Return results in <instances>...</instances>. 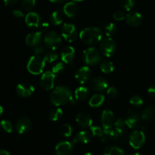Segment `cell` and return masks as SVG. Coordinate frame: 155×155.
<instances>
[{
  "label": "cell",
  "instance_id": "cell-7",
  "mask_svg": "<svg viewBox=\"0 0 155 155\" xmlns=\"http://www.w3.org/2000/svg\"><path fill=\"white\" fill-rule=\"evenodd\" d=\"M146 138L142 130H135L130 134L129 142L132 148L134 149H139L145 143Z\"/></svg>",
  "mask_w": 155,
  "mask_h": 155
},
{
  "label": "cell",
  "instance_id": "cell-30",
  "mask_svg": "<svg viewBox=\"0 0 155 155\" xmlns=\"http://www.w3.org/2000/svg\"><path fill=\"white\" fill-rule=\"evenodd\" d=\"M114 130L119 133L120 136L124 135V133H125L126 127H127L125 120H124L121 119V118H119V119L115 120L114 125Z\"/></svg>",
  "mask_w": 155,
  "mask_h": 155
},
{
  "label": "cell",
  "instance_id": "cell-11",
  "mask_svg": "<svg viewBox=\"0 0 155 155\" xmlns=\"http://www.w3.org/2000/svg\"><path fill=\"white\" fill-rule=\"evenodd\" d=\"M115 117L110 110H104L101 114V125L103 130H110L114 125Z\"/></svg>",
  "mask_w": 155,
  "mask_h": 155
},
{
  "label": "cell",
  "instance_id": "cell-36",
  "mask_svg": "<svg viewBox=\"0 0 155 155\" xmlns=\"http://www.w3.org/2000/svg\"><path fill=\"white\" fill-rule=\"evenodd\" d=\"M43 58L45 60V63H52V62L58 60V54L55 51H51L45 54Z\"/></svg>",
  "mask_w": 155,
  "mask_h": 155
},
{
  "label": "cell",
  "instance_id": "cell-14",
  "mask_svg": "<svg viewBox=\"0 0 155 155\" xmlns=\"http://www.w3.org/2000/svg\"><path fill=\"white\" fill-rule=\"evenodd\" d=\"M92 73L89 67L84 66L80 68L77 71L75 74V79L80 84H84L87 83L90 79Z\"/></svg>",
  "mask_w": 155,
  "mask_h": 155
},
{
  "label": "cell",
  "instance_id": "cell-17",
  "mask_svg": "<svg viewBox=\"0 0 155 155\" xmlns=\"http://www.w3.org/2000/svg\"><path fill=\"white\" fill-rule=\"evenodd\" d=\"M125 123L127 127H128L129 128H137L139 124H140V117L137 113H136L133 110H129L127 117L125 120Z\"/></svg>",
  "mask_w": 155,
  "mask_h": 155
},
{
  "label": "cell",
  "instance_id": "cell-48",
  "mask_svg": "<svg viewBox=\"0 0 155 155\" xmlns=\"http://www.w3.org/2000/svg\"><path fill=\"white\" fill-rule=\"evenodd\" d=\"M5 5L7 6H12L18 2V0H3Z\"/></svg>",
  "mask_w": 155,
  "mask_h": 155
},
{
  "label": "cell",
  "instance_id": "cell-32",
  "mask_svg": "<svg viewBox=\"0 0 155 155\" xmlns=\"http://www.w3.org/2000/svg\"><path fill=\"white\" fill-rule=\"evenodd\" d=\"M104 32L107 37H112L117 33V27L113 23H107L104 26Z\"/></svg>",
  "mask_w": 155,
  "mask_h": 155
},
{
  "label": "cell",
  "instance_id": "cell-41",
  "mask_svg": "<svg viewBox=\"0 0 155 155\" xmlns=\"http://www.w3.org/2000/svg\"><path fill=\"white\" fill-rule=\"evenodd\" d=\"M64 69V62H59V63L56 64L54 66L52 67L51 71L55 75H58V74H60L61 73H62Z\"/></svg>",
  "mask_w": 155,
  "mask_h": 155
},
{
  "label": "cell",
  "instance_id": "cell-10",
  "mask_svg": "<svg viewBox=\"0 0 155 155\" xmlns=\"http://www.w3.org/2000/svg\"><path fill=\"white\" fill-rule=\"evenodd\" d=\"M35 89L33 85L28 83H21L16 86V93L22 98H28L34 93Z\"/></svg>",
  "mask_w": 155,
  "mask_h": 155
},
{
  "label": "cell",
  "instance_id": "cell-44",
  "mask_svg": "<svg viewBox=\"0 0 155 155\" xmlns=\"http://www.w3.org/2000/svg\"><path fill=\"white\" fill-rule=\"evenodd\" d=\"M113 18L114 19L116 20V21H123L124 19L126 18V15L122 11H117L114 13L113 14Z\"/></svg>",
  "mask_w": 155,
  "mask_h": 155
},
{
  "label": "cell",
  "instance_id": "cell-31",
  "mask_svg": "<svg viewBox=\"0 0 155 155\" xmlns=\"http://www.w3.org/2000/svg\"><path fill=\"white\" fill-rule=\"evenodd\" d=\"M50 21L51 24L55 26L60 25L63 22V15L60 12H58V11L52 12L50 15Z\"/></svg>",
  "mask_w": 155,
  "mask_h": 155
},
{
  "label": "cell",
  "instance_id": "cell-39",
  "mask_svg": "<svg viewBox=\"0 0 155 155\" xmlns=\"http://www.w3.org/2000/svg\"><path fill=\"white\" fill-rule=\"evenodd\" d=\"M135 5V0H121V6L124 10L130 12Z\"/></svg>",
  "mask_w": 155,
  "mask_h": 155
},
{
  "label": "cell",
  "instance_id": "cell-47",
  "mask_svg": "<svg viewBox=\"0 0 155 155\" xmlns=\"http://www.w3.org/2000/svg\"><path fill=\"white\" fill-rule=\"evenodd\" d=\"M148 94L151 98L155 99V85L150 86L149 89H148Z\"/></svg>",
  "mask_w": 155,
  "mask_h": 155
},
{
  "label": "cell",
  "instance_id": "cell-46",
  "mask_svg": "<svg viewBox=\"0 0 155 155\" xmlns=\"http://www.w3.org/2000/svg\"><path fill=\"white\" fill-rule=\"evenodd\" d=\"M48 28H49V24L47 22H44L39 26V31L41 33H44V32L48 31Z\"/></svg>",
  "mask_w": 155,
  "mask_h": 155
},
{
  "label": "cell",
  "instance_id": "cell-26",
  "mask_svg": "<svg viewBox=\"0 0 155 155\" xmlns=\"http://www.w3.org/2000/svg\"><path fill=\"white\" fill-rule=\"evenodd\" d=\"M105 98L101 94H95L90 98L89 104L92 107H99L104 103Z\"/></svg>",
  "mask_w": 155,
  "mask_h": 155
},
{
  "label": "cell",
  "instance_id": "cell-16",
  "mask_svg": "<svg viewBox=\"0 0 155 155\" xmlns=\"http://www.w3.org/2000/svg\"><path fill=\"white\" fill-rule=\"evenodd\" d=\"M126 21L127 24L131 27H137L142 24V16L140 13L137 12H129L126 15Z\"/></svg>",
  "mask_w": 155,
  "mask_h": 155
},
{
  "label": "cell",
  "instance_id": "cell-22",
  "mask_svg": "<svg viewBox=\"0 0 155 155\" xmlns=\"http://www.w3.org/2000/svg\"><path fill=\"white\" fill-rule=\"evenodd\" d=\"M79 8L75 2H69L64 6V13L68 18H74L78 13Z\"/></svg>",
  "mask_w": 155,
  "mask_h": 155
},
{
  "label": "cell",
  "instance_id": "cell-24",
  "mask_svg": "<svg viewBox=\"0 0 155 155\" xmlns=\"http://www.w3.org/2000/svg\"><path fill=\"white\" fill-rule=\"evenodd\" d=\"M141 118L143 120L151 122L155 120V107L154 106H148L145 107L142 112L141 114Z\"/></svg>",
  "mask_w": 155,
  "mask_h": 155
},
{
  "label": "cell",
  "instance_id": "cell-8",
  "mask_svg": "<svg viewBox=\"0 0 155 155\" xmlns=\"http://www.w3.org/2000/svg\"><path fill=\"white\" fill-rule=\"evenodd\" d=\"M56 75L52 71H45L40 78V86L44 90L49 91L54 88Z\"/></svg>",
  "mask_w": 155,
  "mask_h": 155
},
{
  "label": "cell",
  "instance_id": "cell-13",
  "mask_svg": "<svg viewBox=\"0 0 155 155\" xmlns=\"http://www.w3.org/2000/svg\"><path fill=\"white\" fill-rule=\"evenodd\" d=\"M32 122L30 118L22 117L19 118L15 124V130L19 134H24L31 129Z\"/></svg>",
  "mask_w": 155,
  "mask_h": 155
},
{
  "label": "cell",
  "instance_id": "cell-42",
  "mask_svg": "<svg viewBox=\"0 0 155 155\" xmlns=\"http://www.w3.org/2000/svg\"><path fill=\"white\" fill-rule=\"evenodd\" d=\"M107 95L110 99H115L118 95V90L115 87H109L107 90Z\"/></svg>",
  "mask_w": 155,
  "mask_h": 155
},
{
  "label": "cell",
  "instance_id": "cell-1",
  "mask_svg": "<svg viewBox=\"0 0 155 155\" xmlns=\"http://www.w3.org/2000/svg\"><path fill=\"white\" fill-rule=\"evenodd\" d=\"M50 101L54 105L62 106L74 101V98L71 90L66 86H58L50 95Z\"/></svg>",
  "mask_w": 155,
  "mask_h": 155
},
{
  "label": "cell",
  "instance_id": "cell-9",
  "mask_svg": "<svg viewBox=\"0 0 155 155\" xmlns=\"http://www.w3.org/2000/svg\"><path fill=\"white\" fill-rule=\"evenodd\" d=\"M61 36L68 42H74L77 38V28L74 24L65 23L61 28Z\"/></svg>",
  "mask_w": 155,
  "mask_h": 155
},
{
  "label": "cell",
  "instance_id": "cell-49",
  "mask_svg": "<svg viewBox=\"0 0 155 155\" xmlns=\"http://www.w3.org/2000/svg\"><path fill=\"white\" fill-rule=\"evenodd\" d=\"M0 155H10L8 151L4 149H0Z\"/></svg>",
  "mask_w": 155,
  "mask_h": 155
},
{
  "label": "cell",
  "instance_id": "cell-19",
  "mask_svg": "<svg viewBox=\"0 0 155 155\" xmlns=\"http://www.w3.org/2000/svg\"><path fill=\"white\" fill-rule=\"evenodd\" d=\"M55 152L57 155H71L73 152V145L68 141H63L55 147Z\"/></svg>",
  "mask_w": 155,
  "mask_h": 155
},
{
  "label": "cell",
  "instance_id": "cell-52",
  "mask_svg": "<svg viewBox=\"0 0 155 155\" xmlns=\"http://www.w3.org/2000/svg\"><path fill=\"white\" fill-rule=\"evenodd\" d=\"M84 155H92V153H90V152H86Z\"/></svg>",
  "mask_w": 155,
  "mask_h": 155
},
{
  "label": "cell",
  "instance_id": "cell-45",
  "mask_svg": "<svg viewBox=\"0 0 155 155\" xmlns=\"http://www.w3.org/2000/svg\"><path fill=\"white\" fill-rule=\"evenodd\" d=\"M12 15L17 18H22L24 17V15L22 12V11L19 10V9H15V10H14L12 12Z\"/></svg>",
  "mask_w": 155,
  "mask_h": 155
},
{
  "label": "cell",
  "instance_id": "cell-50",
  "mask_svg": "<svg viewBox=\"0 0 155 155\" xmlns=\"http://www.w3.org/2000/svg\"><path fill=\"white\" fill-rule=\"evenodd\" d=\"M51 2H60L63 1V0H49Z\"/></svg>",
  "mask_w": 155,
  "mask_h": 155
},
{
  "label": "cell",
  "instance_id": "cell-6",
  "mask_svg": "<svg viewBox=\"0 0 155 155\" xmlns=\"http://www.w3.org/2000/svg\"><path fill=\"white\" fill-rule=\"evenodd\" d=\"M100 51L103 55L110 58L116 51V43L111 37L104 38L100 42Z\"/></svg>",
  "mask_w": 155,
  "mask_h": 155
},
{
  "label": "cell",
  "instance_id": "cell-15",
  "mask_svg": "<svg viewBox=\"0 0 155 155\" xmlns=\"http://www.w3.org/2000/svg\"><path fill=\"white\" fill-rule=\"evenodd\" d=\"M76 122L81 128H90L92 126V120L90 115L86 112H80L76 116Z\"/></svg>",
  "mask_w": 155,
  "mask_h": 155
},
{
  "label": "cell",
  "instance_id": "cell-27",
  "mask_svg": "<svg viewBox=\"0 0 155 155\" xmlns=\"http://www.w3.org/2000/svg\"><path fill=\"white\" fill-rule=\"evenodd\" d=\"M89 96V90L85 86H80L75 91V98L78 101H84Z\"/></svg>",
  "mask_w": 155,
  "mask_h": 155
},
{
  "label": "cell",
  "instance_id": "cell-40",
  "mask_svg": "<svg viewBox=\"0 0 155 155\" xmlns=\"http://www.w3.org/2000/svg\"><path fill=\"white\" fill-rule=\"evenodd\" d=\"M91 133L93 136H97V137L101 138L104 134V130L101 127H98V126H92L90 127Z\"/></svg>",
  "mask_w": 155,
  "mask_h": 155
},
{
  "label": "cell",
  "instance_id": "cell-23",
  "mask_svg": "<svg viewBox=\"0 0 155 155\" xmlns=\"http://www.w3.org/2000/svg\"><path fill=\"white\" fill-rule=\"evenodd\" d=\"M92 136V133H90L89 132L86 131V130H82L76 135L75 138L73 139L72 143L80 142L82 144H87L91 141Z\"/></svg>",
  "mask_w": 155,
  "mask_h": 155
},
{
  "label": "cell",
  "instance_id": "cell-34",
  "mask_svg": "<svg viewBox=\"0 0 155 155\" xmlns=\"http://www.w3.org/2000/svg\"><path fill=\"white\" fill-rule=\"evenodd\" d=\"M73 133V129L71 126L68 124H64L61 127L60 134L64 137H71Z\"/></svg>",
  "mask_w": 155,
  "mask_h": 155
},
{
  "label": "cell",
  "instance_id": "cell-18",
  "mask_svg": "<svg viewBox=\"0 0 155 155\" xmlns=\"http://www.w3.org/2000/svg\"><path fill=\"white\" fill-rule=\"evenodd\" d=\"M75 58V49L71 45L64 47L61 51V58L64 64H71Z\"/></svg>",
  "mask_w": 155,
  "mask_h": 155
},
{
  "label": "cell",
  "instance_id": "cell-51",
  "mask_svg": "<svg viewBox=\"0 0 155 155\" xmlns=\"http://www.w3.org/2000/svg\"><path fill=\"white\" fill-rule=\"evenodd\" d=\"M2 113H3V107L0 105V116L2 114Z\"/></svg>",
  "mask_w": 155,
  "mask_h": 155
},
{
  "label": "cell",
  "instance_id": "cell-38",
  "mask_svg": "<svg viewBox=\"0 0 155 155\" xmlns=\"http://www.w3.org/2000/svg\"><path fill=\"white\" fill-rule=\"evenodd\" d=\"M36 5V0H22V7L27 12H30Z\"/></svg>",
  "mask_w": 155,
  "mask_h": 155
},
{
  "label": "cell",
  "instance_id": "cell-4",
  "mask_svg": "<svg viewBox=\"0 0 155 155\" xmlns=\"http://www.w3.org/2000/svg\"><path fill=\"white\" fill-rule=\"evenodd\" d=\"M101 57L99 51L96 48L89 47L83 52V60L86 64L94 66L101 61Z\"/></svg>",
  "mask_w": 155,
  "mask_h": 155
},
{
  "label": "cell",
  "instance_id": "cell-12",
  "mask_svg": "<svg viewBox=\"0 0 155 155\" xmlns=\"http://www.w3.org/2000/svg\"><path fill=\"white\" fill-rule=\"evenodd\" d=\"M108 83L107 80L101 77H94L90 81V88L95 92H101L107 89Z\"/></svg>",
  "mask_w": 155,
  "mask_h": 155
},
{
  "label": "cell",
  "instance_id": "cell-25",
  "mask_svg": "<svg viewBox=\"0 0 155 155\" xmlns=\"http://www.w3.org/2000/svg\"><path fill=\"white\" fill-rule=\"evenodd\" d=\"M119 136V133L115 130L113 129L104 130V134L101 137V141L102 142H106L107 141H115L118 139Z\"/></svg>",
  "mask_w": 155,
  "mask_h": 155
},
{
  "label": "cell",
  "instance_id": "cell-21",
  "mask_svg": "<svg viewBox=\"0 0 155 155\" xmlns=\"http://www.w3.org/2000/svg\"><path fill=\"white\" fill-rule=\"evenodd\" d=\"M42 39V33L40 31L33 32V33H29L27 36V37H26V44L31 47L37 46L41 43Z\"/></svg>",
  "mask_w": 155,
  "mask_h": 155
},
{
  "label": "cell",
  "instance_id": "cell-54",
  "mask_svg": "<svg viewBox=\"0 0 155 155\" xmlns=\"http://www.w3.org/2000/svg\"><path fill=\"white\" fill-rule=\"evenodd\" d=\"M133 155H142L141 154H139V153H136V154H133Z\"/></svg>",
  "mask_w": 155,
  "mask_h": 155
},
{
  "label": "cell",
  "instance_id": "cell-37",
  "mask_svg": "<svg viewBox=\"0 0 155 155\" xmlns=\"http://www.w3.org/2000/svg\"><path fill=\"white\" fill-rule=\"evenodd\" d=\"M130 103L131 105L133 106V107H139L143 105L144 101L143 98H142L140 95H134V96H133L130 98Z\"/></svg>",
  "mask_w": 155,
  "mask_h": 155
},
{
  "label": "cell",
  "instance_id": "cell-43",
  "mask_svg": "<svg viewBox=\"0 0 155 155\" xmlns=\"http://www.w3.org/2000/svg\"><path fill=\"white\" fill-rule=\"evenodd\" d=\"M33 51L34 53V55L41 56L45 53V48L43 45H37V46L33 47Z\"/></svg>",
  "mask_w": 155,
  "mask_h": 155
},
{
  "label": "cell",
  "instance_id": "cell-3",
  "mask_svg": "<svg viewBox=\"0 0 155 155\" xmlns=\"http://www.w3.org/2000/svg\"><path fill=\"white\" fill-rule=\"evenodd\" d=\"M45 61L41 56L33 55L30 57L27 64V71L33 75H39L43 72Z\"/></svg>",
  "mask_w": 155,
  "mask_h": 155
},
{
  "label": "cell",
  "instance_id": "cell-33",
  "mask_svg": "<svg viewBox=\"0 0 155 155\" xmlns=\"http://www.w3.org/2000/svg\"><path fill=\"white\" fill-rule=\"evenodd\" d=\"M62 116H63V110L60 107H55L52 109L49 113V119L54 122L59 120Z\"/></svg>",
  "mask_w": 155,
  "mask_h": 155
},
{
  "label": "cell",
  "instance_id": "cell-53",
  "mask_svg": "<svg viewBox=\"0 0 155 155\" xmlns=\"http://www.w3.org/2000/svg\"><path fill=\"white\" fill-rule=\"evenodd\" d=\"M74 2H82L83 1V0H73Z\"/></svg>",
  "mask_w": 155,
  "mask_h": 155
},
{
  "label": "cell",
  "instance_id": "cell-5",
  "mask_svg": "<svg viewBox=\"0 0 155 155\" xmlns=\"http://www.w3.org/2000/svg\"><path fill=\"white\" fill-rule=\"evenodd\" d=\"M44 43L48 48L54 51L61 43V37L55 31H48L44 36Z\"/></svg>",
  "mask_w": 155,
  "mask_h": 155
},
{
  "label": "cell",
  "instance_id": "cell-35",
  "mask_svg": "<svg viewBox=\"0 0 155 155\" xmlns=\"http://www.w3.org/2000/svg\"><path fill=\"white\" fill-rule=\"evenodd\" d=\"M0 129L2 131L5 132V133H11L13 131V126H12V124L10 121L3 120L0 122Z\"/></svg>",
  "mask_w": 155,
  "mask_h": 155
},
{
  "label": "cell",
  "instance_id": "cell-29",
  "mask_svg": "<svg viewBox=\"0 0 155 155\" xmlns=\"http://www.w3.org/2000/svg\"><path fill=\"white\" fill-rule=\"evenodd\" d=\"M103 155H125V152L119 147L110 145L105 148Z\"/></svg>",
  "mask_w": 155,
  "mask_h": 155
},
{
  "label": "cell",
  "instance_id": "cell-20",
  "mask_svg": "<svg viewBox=\"0 0 155 155\" xmlns=\"http://www.w3.org/2000/svg\"><path fill=\"white\" fill-rule=\"evenodd\" d=\"M25 23L27 27L30 28L39 27V23H40V17L36 12H29L25 17Z\"/></svg>",
  "mask_w": 155,
  "mask_h": 155
},
{
  "label": "cell",
  "instance_id": "cell-2",
  "mask_svg": "<svg viewBox=\"0 0 155 155\" xmlns=\"http://www.w3.org/2000/svg\"><path fill=\"white\" fill-rule=\"evenodd\" d=\"M80 38L86 45H94L100 43L102 39V34L98 27H86L80 33Z\"/></svg>",
  "mask_w": 155,
  "mask_h": 155
},
{
  "label": "cell",
  "instance_id": "cell-28",
  "mask_svg": "<svg viewBox=\"0 0 155 155\" xmlns=\"http://www.w3.org/2000/svg\"><path fill=\"white\" fill-rule=\"evenodd\" d=\"M100 69L104 74H110L114 70V65L108 59L101 61L100 63Z\"/></svg>",
  "mask_w": 155,
  "mask_h": 155
}]
</instances>
